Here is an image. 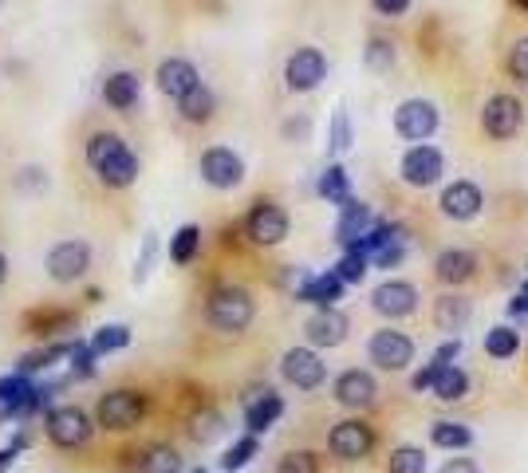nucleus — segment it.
Segmentation results:
<instances>
[{
    "label": "nucleus",
    "instance_id": "nucleus-22",
    "mask_svg": "<svg viewBox=\"0 0 528 473\" xmlns=\"http://www.w3.org/2000/svg\"><path fill=\"white\" fill-rule=\"evenodd\" d=\"M343 280L335 276V272H320V276H312L304 288H296V300L300 304H316V308H335L339 300H343Z\"/></svg>",
    "mask_w": 528,
    "mask_h": 473
},
{
    "label": "nucleus",
    "instance_id": "nucleus-25",
    "mask_svg": "<svg viewBox=\"0 0 528 473\" xmlns=\"http://www.w3.org/2000/svg\"><path fill=\"white\" fill-rule=\"evenodd\" d=\"M473 442V430L465 422H454V418H442V422H430V446L438 450H454L462 454L465 446Z\"/></svg>",
    "mask_w": 528,
    "mask_h": 473
},
{
    "label": "nucleus",
    "instance_id": "nucleus-4",
    "mask_svg": "<svg viewBox=\"0 0 528 473\" xmlns=\"http://www.w3.org/2000/svg\"><path fill=\"white\" fill-rule=\"evenodd\" d=\"M367 359L379 371H406L414 363V339L398 328H379L375 336L367 339Z\"/></svg>",
    "mask_w": 528,
    "mask_h": 473
},
{
    "label": "nucleus",
    "instance_id": "nucleus-27",
    "mask_svg": "<svg viewBox=\"0 0 528 473\" xmlns=\"http://www.w3.org/2000/svg\"><path fill=\"white\" fill-rule=\"evenodd\" d=\"M99 178L107 182V186H115V190H123V186H131L134 178H138V158H134L131 150H119L107 166H99Z\"/></svg>",
    "mask_w": 528,
    "mask_h": 473
},
{
    "label": "nucleus",
    "instance_id": "nucleus-31",
    "mask_svg": "<svg viewBox=\"0 0 528 473\" xmlns=\"http://www.w3.org/2000/svg\"><path fill=\"white\" fill-rule=\"evenodd\" d=\"M221 434H225V418H221V410L205 406V410H198V414L190 418V438L201 442V446H209V442L221 438Z\"/></svg>",
    "mask_w": 528,
    "mask_h": 473
},
{
    "label": "nucleus",
    "instance_id": "nucleus-44",
    "mask_svg": "<svg viewBox=\"0 0 528 473\" xmlns=\"http://www.w3.org/2000/svg\"><path fill=\"white\" fill-rule=\"evenodd\" d=\"M406 261V237H398V241H391V245H383L375 257H371V265H379V269H395V265H402Z\"/></svg>",
    "mask_w": 528,
    "mask_h": 473
},
{
    "label": "nucleus",
    "instance_id": "nucleus-37",
    "mask_svg": "<svg viewBox=\"0 0 528 473\" xmlns=\"http://www.w3.org/2000/svg\"><path fill=\"white\" fill-rule=\"evenodd\" d=\"M119 150H127V142H123L119 135H111V131H103V135H95L91 142H87V162L99 170V166H107Z\"/></svg>",
    "mask_w": 528,
    "mask_h": 473
},
{
    "label": "nucleus",
    "instance_id": "nucleus-18",
    "mask_svg": "<svg viewBox=\"0 0 528 473\" xmlns=\"http://www.w3.org/2000/svg\"><path fill=\"white\" fill-rule=\"evenodd\" d=\"M351 332V320L343 316V312H335V308H320L308 324H304V336L312 347H339L343 339Z\"/></svg>",
    "mask_w": 528,
    "mask_h": 473
},
{
    "label": "nucleus",
    "instance_id": "nucleus-33",
    "mask_svg": "<svg viewBox=\"0 0 528 473\" xmlns=\"http://www.w3.org/2000/svg\"><path fill=\"white\" fill-rule=\"evenodd\" d=\"M198 245H201L198 225H182V229L170 237V261H174V265H190V261L198 257Z\"/></svg>",
    "mask_w": 528,
    "mask_h": 473
},
{
    "label": "nucleus",
    "instance_id": "nucleus-10",
    "mask_svg": "<svg viewBox=\"0 0 528 473\" xmlns=\"http://www.w3.org/2000/svg\"><path fill=\"white\" fill-rule=\"evenodd\" d=\"M331 399H335L339 406H347V410H367V406L379 399V383H375L371 371L351 367V371L335 375V383H331Z\"/></svg>",
    "mask_w": 528,
    "mask_h": 473
},
{
    "label": "nucleus",
    "instance_id": "nucleus-43",
    "mask_svg": "<svg viewBox=\"0 0 528 473\" xmlns=\"http://www.w3.org/2000/svg\"><path fill=\"white\" fill-rule=\"evenodd\" d=\"M276 473H320V458L312 450H292V454L280 458Z\"/></svg>",
    "mask_w": 528,
    "mask_h": 473
},
{
    "label": "nucleus",
    "instance_id": "nucleus-29",
    "mask_svg": "<svg viewBox=\"0 0 528 473\" xmlns=\"http://www.w3.org/2000/svg\"><path fill=\"white\" fill-rule=\"evenodd\" d=\"M213 107H217V99H213V91L198 83L186 99H178V111H182V119H190V123H205V119H213Z\"/></svg>",
    "mask_w": 528,
    "mask_h": 473
},
{
    "label": "nucleus",
    "instance_id": "nucleus-30",
    "mask_svg": "<svg viewBox=\"0 0 528 473\" xmlns=\"http://www.w3.org/2000/svg\"><path fill=\"white\" fill-rule=\"evenodd\" d=\"M320 198L324 202H335V205H343V202H351V178H347V170L343 166H328L324 174H320Z\"/></svg>",
    "mask_w": 528,
    "mask_h": 473
},
{
    "label": "nucleus",
    "instance_id": "nucleus-41",
    "mask_svg": "<svg viewBox=\"0 0 528 473\" xmlns=\"http://www.w3.org/2000/svg\"><path fill=\"white\" fill-rule=\"evenodd\" d=\"M67 359H71V379H91V375H95V359H99V355L91 351V343H79V339H75Z\"/></svg>",
    "mask_w": 528,
    "mask_h": 473
},
{
    "label": "nucleus",
    "instance_id": "nucleus-39",
    "mask_svg": "<svg viewBox=\"0 0 528 473\" xmlns=\"http://www.w3.org/2000/svg\"><path fill=\"white\" fill-rule=\"evenodd\" d=\"M367 265H371V257H367V253H359V249H347V253H343V261H339V265H335L331 272H335L343 284H359V280L367 276Z\"/></svg>",
    "mask_w": 528,
    "mask_h": 473
},
{
    "label": "nucleus",
    "instance_id": "nucleus-46",
    "mask_svg": "<svg viewBox=\"0 0 528 473\" xmlns=\"http://www.w3.org/2000/svg\"><path fill=\"white\" fill-rule=\"evenodd\" d=\"M509 75H513L517 83H528V36H521V40L513 44V52H509Z\"/></svg>",
    "mask_w": 528,
    "mask_h": 473
},
{
    "label": "nucleus",
    "instance_id": "nucleus-11",
    "mask_svg": "<svg viewBox=\"0 0 528 473\" xmlns=\"http://www.w3.org/2000/svg\"><path fill=\"white\" fill-rule=\"evenodd\" d=\"M245 233H249L253 245H264V249L280 245L288 237V213L276 202H257L245 217Z\"/></svg>",
    "mask_w": 528,
    "mask_h": 473
},
{
    "label": "nucleus",
    "instance_id": "nucleus-32",
    "mask_svg": "<svg viewBox=\"0 0 528 473\" xmlns=\"http://www.w3.org/2000/svg\"><path fill=\"white\" fill-rule=\"evenodd\" d=\"M485 351H489L493 359H513V355L521 351V332L509 328V324L489 328V332H485Z\"/></svg>",
    "mask_w": 528,
    "mask_h": 473
},
{
    "label": "nucleus",
    "instance_id": "nucleus-47",
    "mask_svg": "<svg viewBox=\"0 0 528 473\" xmlns=\"http://www.w3.org/2000/svg\"><path fill=\"white\" fill-rule=\"evenodd\" d=\"M391 64H395L391 40H371L367 44V68H391Z\"/></svg>",
    "mask_w": 528,
    "mask_h": 473
},
{
    "label": "nucleus",
    "instance_id": "nucleus-1",
    "mask_svg": "<svg viewBox=\"0 0 528 473\" xmlns=\"http://www.w3.org/2000/svg\"><path fill=\"white\" fill-rule=\"evenodd\" d=\"M205 316H209V324H213L217 332H225V336H241V332L253 324V316H257L253 292L241 288V284H221V288L209 292Z\"/></svg>",
    "mask_w": 528,
    "mask_h": 473
},
{
    "label": "nucleus",
    "instance_id": "nucleus-6",
    "mask_svg": "<svg viewBox=\"0 0 528 473\" xmlns=\"http://www.w3.org/2000/svg\"><path fill=\"white\" fill-rule=\"evenodd\" d=\"M402 182L406 186H414V190H430L442 174H446V158H442V150L438 146H430V142H418V146H410L406 154H402Z\"/></svg>",
    "mask_w": 528,
    "mask_h": 473
},
{
    "label": "nucleus",
    "instance_id": "nucleus-51",
    "mask_svg": "<svg viewBox=\"0 0 528 473\" xmlns=\"http://www.w3.org/2000/svg\"><path fill=\"white\" fill-rule=\"evenodd\" d=\"M16 458H20V450H16V446H4V450H0V473L8 470Z\"/></svg>",
    "mask_w": 528,
    "mask_h": 473
},
{
    "label": "nucleus",
    "instance_id": "nucleus-7",
    "mask_svg": "<svg viewBox=\"0 0 528 473\" xmlns=\"http://www.w3.org/2000/svg\"><path fill=\"white\" fill-rule=\"evenodd\" d=\"M280 375H284V383H292L296 391H320L324 379H328V367H324V359H320L312 347H292V351H284V359H280Z\"/></svg>",
    "mask_w": 528,
    "mask_h": 473
},
{
    "label": "nucleus",
    "instance_id": "nucleus-34",
    "mask_svg": "<svg viewBox=\"0 0 528 473\" xmlns=\"http://www.w3.org/2000/svg\"><path fill=\"white\" fill-rule=\"evenodd\" d=\"M131 343V328L127 324H103L95 336H91V351L95 355H111V351H123Z\"/></svg>",
    "mask_w": 528,
    "mask_h": 473
},
{
    "label": "nucleus",
    "instance_id": "nucleus-52",
    "mask_svg": "<svg viewBox=\"0 0 528 473\" xmlns=\"http://www.w3.org/2000/svg\"><path fill=\"white\" fill-rule=\"evenodd\" d=\"M288 135H308V123H288Z\"/></svg>",
    "mask_w": 528,
    "mask_h": 473
},
{
    "label": "nucleus",
    "instance_id": "nucleus-26",
    "mask_svg": "<svg viewBox=\"0 0 528 473\" xmlns=\"http://www.w3.org/2000/svg\"><path fill=\"white\" fill-rule=\"evenodd\" d=\"M178 466H182L178 450L174 446H162V442H154V446H146L138 454V473H178Z\"/></svg>",
    "mask_w": 528,
    "mask_h": 473
},
{
    "label": "nucleus",
    "instance_id": "nucleus-35",
    "mask_svg": "<svg viewBox=\"0 0 528 473\" xmlns=\"http://www.w3.org/2000/svg\"><path fill=\"white\" fill-rule=\"evenodd\" d=\"M387 473H426V450L422 446H395L387 458Z\"/></svg>",
    "mask_w": 528,
    "mask_h": 473
},
{
    "label": "nucleus",
    "instance_id": "nucleus-50",
    "mask_svg": "<svg viewBox=\"0 0 528 473\" xmlns=\"http://www.w3.org/2000/svg\"><path fill=\"white\" fill-rule=\"evenodd\" d=\"M375 4V12H383V16H402L406 8H410V0H371Z\"/></svg>",
    "mask_w": 528,
    "mask_h": 473
},
{
    "label": "nucleus",
    "instance_id": "nucleus-15",
    "mask_svg": "<svg viewBox=\"0 0 528 473\" xmlns=\"http://www.w3.org/2000/svg\"><path fill=\"white\" fill-rule=\"evenodd\" d=\"M87 269H91L87 241H60V245H52V253H48V276L56 284H75Z\"/></svg>",
    "mask_w": 528,
    "mask_h": 473
},
{
    "label": "nucleus",
    "instance_id": "nucleus-54",
    "mask_svg": "<svg viewBox=\"0 0 528 473\" xmlns=\"http://www.w3.org/2000/svg\"><path fill=\"white\" fill-rule=\"evenodd\" d=\"M517 4H521V8H525V12H528V0H517Z\"/></svg>",
    "mask_w": 528,
    "mask_h": 473
},
{
    "label": "nucleus",
    "instance_id": "nucleus-2",
    "mask_svg": "<svg viewBox=\"0 0 528 473\" xmlns=\"http://www.w3.org/2000/svg\"><path fill=\"white\" fill-rule=\"evenodd\" d=\"M328 450H331L335 462L355 466V462H363V458L375 450V430H371L363 418H343V422L331 426Z\"/></svg>",
    "mask_w": 528,
    "mask_h": 473
},
{
    "label": "nucleus",
    "instance_id": "nucleus-14",
    "mask_svg": "<svg viewBox=\"0 0 528 473\" xmlns=\"http://www.w3.org/2000/svg\"><path fill=\"white\" fill-rule=\"evenodd\" d=\"M324 75H328V60L320 48H296L284 64V79L292 91H316L324 83Z\"/></svg>",
    "mask_w": 528,
    "mask_h": 473
},
{
    "label": "nucleus",
    "instance_id": "nucleus-5",
    "mask_svg": "<svg viewBox=\"0 0 528 473\" xmlns=\"http://www.w3.org/2000/svg\"><path fill=\"white\" fill-rule=\"evenodd\" d=\"M44 430H48L52 446H60V450H79V446L91 438V418H87L83 406H52Z\"/></svg>",
    "mask_w": 528,
    "mask_h": 473
},
{
    "label": "nucleus",
    "instance_id": "nucleus-16",
    "mask_svg": "<svg viewBox=\"0 0 528 473\" xmlns=\"http://www.w3.org/2000/svg\"><path fill=\"white\" fill-rule=\"evenodd\" d=\"M481 205H485V194H481V186L469 182V178L450 182V186L442 190V198H438V209H442L450 221H473V217L481 213Z\"/></svg>",
    "mask_w": 528,
    "mask_h": 473
},
{
    "label": "nucleus",
    "instance_id": "nucleus-21",
    "mask_svg": "<svg viewBox=\"0 0 528 473\" xmlns=\"http://www.w3.org/2000/svg\"><path fill=\"white\" fill-rule=\"evenodd\" d=\"M201 79H198V68L190 64V60H162L158 64V87L170 95V99H186L194 87H198Z\"/></svg>",
    "mask_w": 528,
    "mask_h": 473
},
{
    "label": "nucleus",
    "instance_id": "nucleus-48",
    "mask_svg": "<svg viewBox=\"0 0 528 473\" xmlns=\"http://www.w3.org/2000/svg\"><path fill=\"white\" fill-rule=\"evenodd\" d=\"M438 473H481V466H477L473 458H462V454H458V458L442 462V470H438Z\"/></svg>",
    "mask_w": 528,
    "mask_h": 473
},
{
    "label": "nucleus",
    "instance_id": "nucleus-20",
    "mask_svg": "<svg viewBox=\"0 0 528 473\" xmlns=\"http://www.w3.org/2000/svg\"><path fill=\"white\" fill-rule=\"evenodd\" d=\"M469 320H473V300H469V296H458V292L438 296V304H434V328H438V332L458 339Z\"/></svg>",
    "mask_w": 528,
    "mask_h": 473
},
{
    "label": "nucleus",
    "instance_id": "nucleus-53",
    "mask_svg": "<svg viewBox=\"0 0 528 473\" xmlns=\"http://www.w3.org/2000/svg\"><path fill=\"white\" fill-rule=\"evenodd\" d=\"M4 276H8V261H4V253H0V284H4Z\"/></svg>",
    "mask_w": 528,
    "mask_h": 473
},
{
    "label": "nucleus",
    "instance_id": "nucleus-3",
    "mask_svg": "<svg viewBox=\"0 0 528 473\" xmlns=\"http://www.w3.org/2000/svg\"><path fill=\"white\" fill-rule=\"evenodd\" d=\"M142 414H146V399H142L138 391H107V395L99 399V406H95L99 426H103V430H115V434L134 430V426L142 422Z\"/></svg>",
    "mask_w": 528,
    "mask_h": 473
},
{
    "label": "nucleus",
    "instance_id": "nucleus-19",
    "mask_svg": "<svg viewBox=\"0 0 528 473\" xmlns=\"http://www.w3.org/2000/svg\"><path fill=\"white\" fill-rule=\"evenodd\" d=\"M280 414H284V399H280L272 387L245 395V426H249V434H264V430H272Z\"/></svg>",
    "mask_w": 528,
    "mask_h": 473
},
{
    "label": "nucleus",
    "instance_id": "nucleus-9",
    "mask_svg": "<svg viewBox=\"0 0 528 473\" xmlns=\"http://www.w3.org/2000/svg\"><path fill=\"white\" fill-rule=\"evenodd\" d=\"M201 178L213 186V190H233L245 182V162L241 154H233L229 146H209L201 154Z\"/></svg>",
    "mask_w": 528,
    "mask_h": 473
},
{
    "label": "nucleus",
    "instance_id": "nucleus-24",
    "mask_svg": "<svg viewBox=\"0 0 528 473\" xmlns=\"http://www.w3.org/2000/svg\"><path fill=\"white\" fill-rule=\"evenodd\" d=\"M138 91H142V83H138L134 71H115V75H107V83H103V99H107L111 107H119V111H127V107L138 103Z\"/></svg>",
    "mask_w": 528,
    "mask_h": 473
},
{
    "label": "nucleus",
    "instance_id": "nucleus-42",
    "mask_svg": "<svg viewBox=\"0 0 528 473\" xmlns=\"http://www.w3.org/2000/svg\"><path fill=\"white\" fill-rule=\"evenodd\" d=\"M154 257H158V233H142V253H138L134 272H131L134 284H146V276L154 269Z\"/></svg>",
    "mask_w": 528,
    "mask_h": 473
},
{
    "label": "nucleus",
    "instance_id": "nucleus-17",
    "mask_svg": "<svg viewBox=\"0 0 528 473\" xmlns=\"http://www.w3.org/2000/svg\"><path fill=\"white\" fill-rule=\"evenodd\" d=\"M375 229V213H371V205L367 202H343L339 205V221H335V241L343 245V253L347 249H355L367 233Z\"/></svg>",
    "mask_w": 528,
    "mask_h": 473
},
{
    "label": "nucleus",
    "instance_id": "nucleus-12",
    "mask_svg": "<svg viewBox=\"0 0 528 473\" xmlns=\"http://www.w3.org/2000/svg\"><path fill=\"white\" fill-rule=\"evenodd\" d=\"M371 308L387 320H406V316L418 312V288L410 280H383L371 292Z\"/></svg>",
    "mask_w": 528,
    "mask_h": 473
},
{
    "label": "nucleus",
    "instance_id": "nucleus-8",
    "mask_svg": "<svg viewBox=\"0 0 528 473\" xmlns=\"http://www.w3.org/2000/svg\"><path fill=\"white\" fill-rule=\"evenodd\" d=\"M438 123H442V115H438V107H434L430 99H406V103H398V111H395L398 138H406V142H426V138L438 131Z\"/></svg>",
    "mask_w": 528,
    "mask_h": 473
},
{
    "label": "nucleus",
    "instance_id": "nucleus-45",
    "mask_svg": "<svg viewBox=\"0 0 528 473\" xmlns=\"http://www.w3.org/2000/svg\"><path fill=\"white\" fill-rule=\"evenodd\" d=\"M446 367H450V363H442V359H434V355H430V363H426L422 371H414V379H410V387H414V391H430V387L438 383V375H442Z\"/></svg>",
    "mask_w": 528,
    "mask_h": 473
},
{
    "label": "nucleus",
    "instance_id": "nucleus-23",
    "mask_svg": "<svg viewBox=\"0 0 528 473\" xmlns=\"http://www.w3.org/2000/svg\"><path fill=\"white\" fill-rule=\"evenodd\" d=\"M473 272H477V257L469 249H446L434 261V276L442 284H465V280H473Z\"/></svg>",
    "mask_w": 528,
    "mask_h": 473
},
{
    "label": "nucleus",
    "instance_id": "nucleus-40",
    "mask_svg": "<svg viewBox=\"0 0 528 473\" xmlns=\"http://www.w3.org/2000/svg\"><path fill=\"white\" fill-rule=\"evenodd\" d=\"M328 146H331V154H343V150H351V115H347V107H335V115H331Z\"/></svg>",
    "mask_w": 528,
    "mask_h": 473
},
{
    "label": "nucleus",
    "instance_id": "nucleus-49",
    "mask_svg": "<svg viewBox=\"0 0 528 473\" xmlns=\"http://www.w3.org/2000/svg\"><path fill=\"white\" fill-rule=\"evenodd\" d=\"M462 355V339H446L438 351H434V359H442V363H454Z\"/></svg>",
    "mask_w": 528,
    "mask_h": 473
},
{
    "label": "nucleus",
    "instance_id": "nucleus-38",
    "mask_svg": "<svg viewBox=\"0 0 528 473\" xmlns=\"http://www.w3.org/2000/svg\"><path fill=\"white\" fill-rule=\"evenodd\" d=\"M28 332L32 336H52V332H71V316L67 312H32L28 320Z\"/></svg>",
    "mask_w": 528,
    "mask_h": 473
},
{
    "label": "nucleus",
    "instance_id": "nucleus-36",
    "mask_svg": "<svg viewBox=\"0 0 528 473\" xmlns=\"http://www.w3.org/2000/svg\"><path fill=\"white\" fill-rule=\"evenodd\" d=\"M257 450H261V442H257V434H245V438H237L229 450H225V458H221V470H245L253 458H257Z\"/></svg>",
    "mask_w": 528,
    "mask_h": 473
},
{
    "label": "nucleus",
    "instance_id": "nucleus-28",
    "mask_svg": "<svg viewBox=\"0 0 528 473\" xmlns=\"http://www.w3.org/2000/svg\"><path fill=\"white\" fill-rule=\"evenodd\" d=\"M430 391H434V399H438V403H462L465 395H469V375H465L462 367H454V363H450V367L438 375V383H434Z\"/></svg>",
    "mask_w": 528,
    "mask_h": 473
},
{
    "label": "nucleus",
    "instance_id": "nucleus-13",
    "mask_svg": "<svg viewBox=\"0 0 528 473\" xmlns=\"http://www.w3.org/2000/svg\"><path fill=\"white\" fill-rule=\"evenodd\" d=\"M521 119H525V111H521V99H517V95H493V99L485 103V111H481L485 135L501 138V142L521 131Z\"/></svg>",
    "mask_w": 528,
    "mask_h": 473
}]
</instances>
